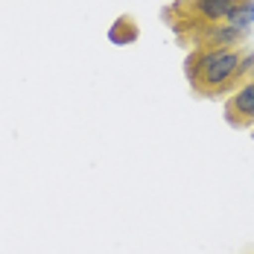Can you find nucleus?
<instances>
[{"label":"nucleus","instance_id":"f257e3e1","mask_svg":"<svg viewBox=\"0 0 254 254\" xmlns=\"http://www.w3.org/2000/svg\"><path fill=\"white\" fill-rule=\"evenodd\" d=\"M246 47H190L184 59V76L199 100L228 97L243 85L240 62Z\"/></svg>","mask_w":254,"mask_h":254},{"label":"nucleus","instance_id":"f03ea898","mask_svg":"<svg viewBox=\"0 0 254 254\" xmlns=\"http://www.w3.org/2000/svg\"><path fill=\"white\" fill-rule=\"evenodd\" d=\"M237 3L240 0H173L170 6H164L161 18L173 26V32L181 41L199 26L225 21Z\"/></svg>","mask_w":254,"mask_h":254},{"label":"nucleus","instance_id":"7ed1b4c3","mask_svg":"<svg viewBox=\"0 0 254 254\" xmlns=\"http://www.w3.org/2000/svg\"><path fill=\"white\" fill-rule=\"evenodd\" d=\"M246 29H237V26L225 24V21H219V24H204L199 29H193L187 38H181V44L187 47H243V41H246Z\"/></svg>","mask_w":254,"mask_h":254},{"label":"nucleus","instance_id":"20e7f679","mask_svg":"<svg viewBox=\"0 0 254 254\" xmlns=\"http://www.w3.org/2000/svg\"><path fill=\"white\" fill-rule=\"evenodd\" d=\"M225 123L237 131L254 128V79H246L225 100Z\"/></svg>","mask_w":254,"mask_h":254},{"label":"nucleus","instance_id":"39448f33","mask_svg":"<svg viewBox=\"0 0 254 254\" xmlns=\"http://www.w3.org/2000/svg\"><path fill=\"white\" fill-rule=\"evenodd\" d=\"M137 35H140V26H137V21H134L131 15H120L114 24L108 26V41L117 44V47H128V44H134Z\"/></svg>","mask_w":254,"mask_h":254},{"label":"nucleus","instance_id":"423d86ee","mask_svg":"<svg viewBox=\"0 0 254 254\" xmlns=\"http://www.w3.org/2000/svg\"><path fill=\"white\" fill-rule=\"evenodd\" d=\"M225 24L237 26V29H246L249 32V26L254 24V0H240L234 9H231V15L225 18Z\"/></svg>","mask_w":254,"mask_h":254},{"label":"nucleus","instance_id":"0eeeda50","mask_svg":"<svg viewBox=\"0 0 254 254\" xmlns=\"http://www.w3.org/2000/svg\"><path fill=\"white\" fill-rule=\"evenodd\" d=\"M249 79H254V73H252V76H249Z\"/></svg>","mask_w":254,"mask_h":254}]
</instances>
